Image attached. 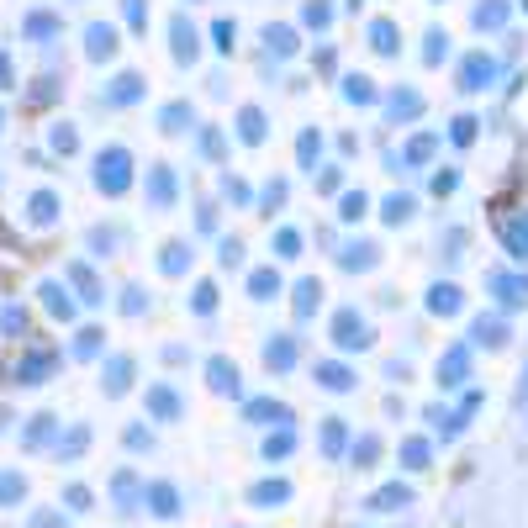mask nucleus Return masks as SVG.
I'll use <instances>...</instances> for the list:
<instances>
[{
  "mask_svg": "<svg viewBox=\"0 0 528 528\" xmlns=\"http://www.w3.org/2000/svg\"><path fill=\"white\" fill-rule=\"evenodd\" d=\"M90 53H96V59H101V53H111V32H106V27L90 32Z\"/></svg>",
  "mask_w": 528,
  "mask_h": 528,
  "instance_id": "7ed1b4c3",
  "label": "nucleus"
},
{
  "mask_svg": "<svg viewBox=\"0 0 528 528\" xmlns=\"http://www.w3.org/2000/svg\"><path fill=\"white\" fill-rule=\"evenodd\" d=\"M32 222H53V196H32Z\"/></svg>",
  "mask_w": 528,
  "mask_h": 528,
  "instance_id": "f03ea898",
  "label": "nucleus"
},
{
  "mask_svg": "<svg viewBox=\"0 0 528 528\" xmlns=\"http://www.w3.org/2000/svg\"><path fill=\"white\" fill-rule=\"evenodd\" d=\"M122 164H127L122 154H106L101 159V185H106V191H122Z\"/></svg>",
  "mask_w": 528,
  "mask_h": 528,
  "instance_id": "f257e3e1",
  "label": "nucleus"
}]
</instances>
